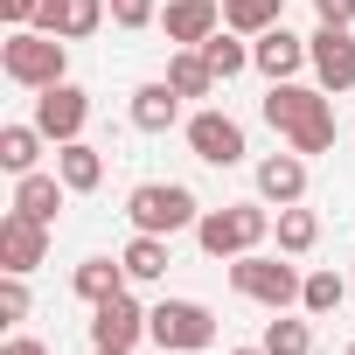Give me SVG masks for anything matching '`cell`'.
I'll return each instance as SVG.
<instances>
[{"label":"cell","instance_id":"30","mask_svg":"<svg viewBox=\"0 0 355 355\" xmlns=\"http://www.w3.org/2000/svg\"><path fill=\"white\" fill-rule=\"evenodd\" d=\"M35 15H42V0H0V21L8 28H35Z\"/></svg>","mask_w":355,"mask_h":355},{"label":"cell","instance_id":"20","mask_svg":"<svg viewBox=\"0 0 355 355\" xmlns=\"http://www.w3.org/2000/svg\"><path fill=\"white\" fill-rule=\"evenodd\" d=\"M119 258H125V279H132V286H153V279H167V265H174V258H167V237H153V230H132V244H125Z\"/></svg>","mask_w":355,"mask_h":355},{"label":"cell","instance_id":"36","mask_svg":"<svg viewBox=\"0 0 355 355\" xmlns=\"http://www.w3.org/2000/svg\"><path fill=\"white\" fill-rule=\"evenodd\" d=\"M348 286H355V279H348Z\"/></svg>","mask_w":355,"mask_h":355},{"label":"cell","instance_id":"11","mask_svg":"<svg viewBox=\"0 0 355 355\" xmlns=\"http://www.w3.org/2000/svg\"><path fill=\"white\" fill-rule=\"evenodd\" d=\"M251 70L272 77V84H293V77L306 70V35H293L286 21L265 28V35H251Z\"/></svg>","mask_w":355,"mask_h":355},{"label":"cell","instance_id":"22","mask_svg":"<svg viewBox=\"0 0 355 355\" xmlns=\"http://www.w3.org/2000/svg\"><path fill=\"white\" fill-rule=\"evenodd\" d=\"M167 84L182 91V98H209L223 77L209 70V56H202V49H174V56H167Z\"/></svg>","mask_w":355,"mask_h":355},{"label":"cell","instance_id":"19","mask_svg":"<svg viewBox=\"0 0 355 355\" xmlns=\"http://www.w3.org/2000/svg\"><path fill=\"white\" fill-rule=\"evenodd\" d=\"M35 160H42V125L28 119H15V125H0V174H15V182H21V174H35Z\"/></svg>","mask_w":355,"mask_h":355},{"label":"cell","instance_id":"23","mask_svg":"<svg viewBox=\"0 0 355 355\" xmlns=\"http://www.w3.org/2000/svg\"><path fill=\"white\" fill-rule=\"evenodd\" d=\"M272 230H279V251H286V258H306V251L320 244V216L300 209V202H286V209L272 216Z\"/></svg>","mask_w":355,"mask_h":355},{"label":"cell","instance_id":"8","mask_svg":"<svg viewBox=\"0 0 355 355\" xmlns=\"http://www.w3.org/2000/svg\"><path fill=\"white\" fill-rule=\"evenodd\" d=\"M306 70H313V77H320V91H334V98H341V91H355V35L320 21V28L306 35Z\"/></svg>","mask_w":355,"mask_h":355},{"label":"cell","instance_id":"10","mask_svg":"<svg viewBox=\"0 0 355 355\" xmlns=\"http://www.w3.org/2000/svg\"><path fill=\"white\" fill-rule=\"evenodd\" d=\"M146 313H153V306H139V300L119 286L112 300L91 306V348H132V341L146 334Z\"/></svg>","mask_w":355,"mask_h":355},{"label":"cell","instance_id":"6","mask_svg":"<svg viewBox=\"0 0 355 355\" xmlns=\"http://www.w3.org/2000/svg\"><path fill=\"white\" fill-rule=\"evenodd\" d=\"M146 334H153L167 355H196V348L216 341V313H209L202 300H160V306L146 313Z\"/></svg>","mask_w":355,"mask_h":355},{"label":"cell","instance_id":"13","mask_svg":"<svg viewBox=\"0 0 355 355\" xmlns=\"http://www.w3.org/2000/svg\"><path fill=\"white\" fill-rule=\"evenodd\" d=\"M160 28L174 49H202L216 28H223V0H167L160 8Z\"/></svg>","mask_w":355,"mask_h":355},{"label":"cell","instance_id":"33","mask_svg":"<svg viewBox=\"0 0 355 355\" xmlns=\"http://www.w3.org/2000/svg\"><path fill=\"white\" fill-rule=\"evenodd\" d=\"M230 355H265V341H258V348H230Z\"/></svg>","mask_w":355,"mask_h":355},{"label":"cell","instance_id":"29","mask_svg":"<svg viewBox=\"0 0 355 355\" xmlns=\"http://www.w3.org/2000/svg\"><path fill=\"white\" fill-rule=\"evenodd\" d=\"M105 8H112V21H119V28H153V21H160L153 0H105Z\"/></svg>","mask_w":355,"mask_h":355},{"label":"cell","instance_id":"18","mask_svg":"<svg viewBox=\"0 0 355 355\" xmlns=\"http://www.w3.org/2000/svg\"><path fill=\"white\" fill-rule=\"evenodd\" d=\"M56 174H63L70 196H91V189L105 182V153H98L91 139H70V146H56Z\"/></svg>","mask_w":355,"mask_h":355},{"label":"cell","instance_id":"34","mask_svg":"<svg viewBox=\"0 0 355 355\" xmlns=\"http://www.w3.org/2000/svg\"><path fill=\"white\" fill-rule=\"evenodd\" d=\"M98 355H132V348H98Z\"/></svg>","mask_w":355,"mask_h":355},{"label":"cell","instance_id":"9","mask_svg":"<svg viewBox=\"0 0 355 355\" xmlns=\"http://www.w3.org/2000/svg\"><path fill=\"white\" fill-rule=\"evenodd\" d=\"M84 119H91V98H84L70 77L49 84V91H35V125H42V139L70 146V139H84Z\"/></svg>","mask_w":355,"mask_h":355},{"label":"cell","instance_id":"24","mask_svg":"<svg viewBox=\"0 0 355 355\" xmlns=\"http://www.w3.org/2000/svg\"><path fill=\"white\" fill-rule=\"evenodd\" d=\"M279 15H286V0H223V28L237 35H265L279 28Z\"/></svg>","mask_w":355,"mask_h":355},{"label":"cell","instance_id":"28","mask_svg":"<svg viewBox=\"0 0 355 355\" xmlns=\"http://www.w3.org/2000/svg\"><path fill=\"white\" fill-rule=\"evenodd\" d=\"M28 272H8V279H0V320H8V327H21L28 320Z\"/></svg>","mask_w":355,"mask_h":355},{"label":"cell","instance_id":"25","mask_svg":"<svg viewBox=\"0 0 355 355\" xmlns=\"http://www.w3.org/2000/svg\"><path fill=\"white\" fill-rule=\"evenodd\" d=\"M202 56H209V70H216V77H223V84H230V77H237V70H251V42H244V35H237V28H230V35H223V28H216V35H209V42H202Z\"/></svg>","mask_w":355,"mask_h":355},{"label":"cell","instance_id":"26","mask_svg":"<svg viewBox=\"0 0 355 355\" xmlns=\"http://www.w3.org/2000/svg\"><path fill=\"white\" fill-rule=\"evenodd\" d=\"M348 293H355V286H348L341 272H306V286H300V306H306V313L320 320V313H334V306H341Z\"/></svg>","mask_w":355,"mask_h":355},{"label":"cell","instance_id":"15","mask_svg":"<svg viewBox=\"0 0 355 355\" xmlns=\"http://www.w3.org/2000/svg\"><path fill=\"white\" fill-rule=\"evenodd\" d=\"M258 202H272V209L306 202V153H265L258 160Z\"/></svg>","mask_w":355,"mask_h":355},{"label":"cell","instance_id":"35","mask_svg":"<svg viewBox=\"0 0 355 355\" xmlns=\"http://www.w3.org/2000/svg\"><path fill=\"white\" fill-rule=\"evenodd\" d=\"M348 355H355V341H348Z\"/></svg>","mask_w":355,"mask_h":355},{"label":"cell","instance_id":"12","mask_svg":"<svg viewBox=\"0 0 355 355\" xmlns=\"http://www.w3.org/2000/svg\"><path fill=\"white\" fill-rule=\"evenodd\" d=\"M42 258H49V223L8 209L0 216V272H35Z\"/></svg>","mask_w":355,"mask_h":355},{"label":"cell","instance_id":"7","mask_svg":"<svg viewBox=\"0 0 355 355\" xmlns=\"http://www.w3.org/2000/svg\"><path fill=\"white\" fill-rule=\"evenodd\" d=\"M182 132H189V153L209 160V167H237V160H244V125H237L230 112H216V105H202Z\"/></svg>","mask_w":355,"mask_h":355},{"label":"cell","instance_id":"3","mask_svg":"<svg viewBox=\"0 0 355 355\" xmlns=\"http://www.w3.org/2000/svg\"><path fill=\"white\" fill-rule=\"evenodd\" d=\"M272 237V209L265 202H223V209H202V223H196V244L209 251V258H244V251H258Z\"/></svg>","mask_w":355,"mask_h":355},{"label":"cell","instance_id":"5","mask_svg":"<svg viewBox=\"0 0 355 355\" xmlns=\"http://www.w3.org/2000/svg\"><path fill=\"white\" fill-rule=\"evenodd\" d=\"M230 286L244 293V300H258V306H272V313H286L293 300H300V272L286 265V258H265V251H244V258H230Z\"/></svg>","mask_w":355,"mask_h":355},{"label":"cell","instance_id":"27","mask_svg":"<svg viewBox=\"0 0 355 355\" xmlns=\"http://www.w3.org/2000/svg\"><path fill=\"white\" fill-rule=\"evenodd\" d=\"M265 355H313V327L293 320V313H272L265 320Z\"/></svg>","mask_w":355,"mask_h":355},{"label":"cell","instance_id":"32","mask_svg":"<svg viewBox=\"0 0 355 355\" xmlns=\"http://www.w3.org/2000/svg\"><path fill=\"white\" fill-rule=\"evenodd\" d=\"M0 355H49V348H42L35 334H15V341H8V348H0Z\"/></svg>","mask_w":355,"mask_h":355},{"label":"cell","instance_id":"21","mask_svg":"<svg viewBox=\"0 0 355 355\" xmlns=\"http://www.w3.org/2000/svg\"><path fill=\"white\" fill-rule=\"evenodd\" d=\"M125 286V258H84L77 272H70V293L84 300V306H98V300H112Z\"/></svg>","mask_w":355,"mask_h":355},{"label":"cell","instance_id":"1","mask_svg":"<svg viewBox=\"0 0 355 355\" xmlns=\"http://www.w3.org/2000/svg\"><path fill=\"white\" fill-rule=\"evenodd\" d=\"M265 125L293 146V153H327L334 146V91H320V84H272V98H265Z\"/></svg>","mask_w":355,"mask_h":355},{"label":"cell","instance_id":"4","mask_svg":"<svg viewBox=\"0 0 355 355\" xmlns=\"http://www.w3.org/2000/svg\"><path fill=\"white\" fill-rule=\"evenodd\" d=\"M125 216H132V230L174 237V230H196V223H202V202H196V189H182V182H139V189L125 196Z\"/></svg>","mask_w":355,"mask_h":355},{"label":"cell","instance_id":"31","mask_svg":"<svg viewBox=\"0 0 355 355\" xmlns=\"http://www.w3.org/2000/svg\"><path fill=\"white\" fill-rule=\"evenodd\" d=\"M313 15H320L327 28H348V21H355V0H313Z\"/></svg>","mask_w":355,"mask_h":355},{"label":"cell","instance_id":"14","mask_svg":"<svg viewBox=\"0 0 355 355\" xmlns=\"http://www.w3.org/2000/svg\"><path fill=\"white\" fill-rule=\"evenodd\" d=\"M105 21H112L105 0H42V15H35V28H49V35H63V42H84V35H98Z\"/></svg>","mask_w":355,"mask_h":355},{"label":"cell","instance_id":"2","mask_svg":"<svg viewBox=\"0 0 355 355\" xmlns=\"http://www.w3.org/2000/svg\"><path fill=\"white\" fill-rule=\"evenodd\" d=\"M0 70H8V84H21V91H49V84L70 77V42L49 35V28H8Z\"/></svg>","mask_w":355,"mask_h":355},{"label":"cell","instance_id":"17","mask_svg":"<svg viewBox=\"0 0 355 355\" xmlns=\"http://www.w3.org/2000/svg\"><path fill=\"white\" fill-rule=\"evenodd\" d=\"M63 196H70L63 174H42V167H35V174L15 182V202H8V209H21V216H35V223H56V216H63Z\"/></svg>","mask_w":355,"mask_h":355},{"label":"cell","instance_id":"16","mask_svg":"<svg viewBox=\"0 0 355 355\" xmlns=\"http://www.w3.org/2000/svg\"><path fill=\"white\" fill-rule=\"evenodd\" d=\"M132 125H139V132H174V125H182V91H174L167 77L139 84V91H132Z\"/></svg>","mask_w":355,"mask_h":355}]
</instances>
